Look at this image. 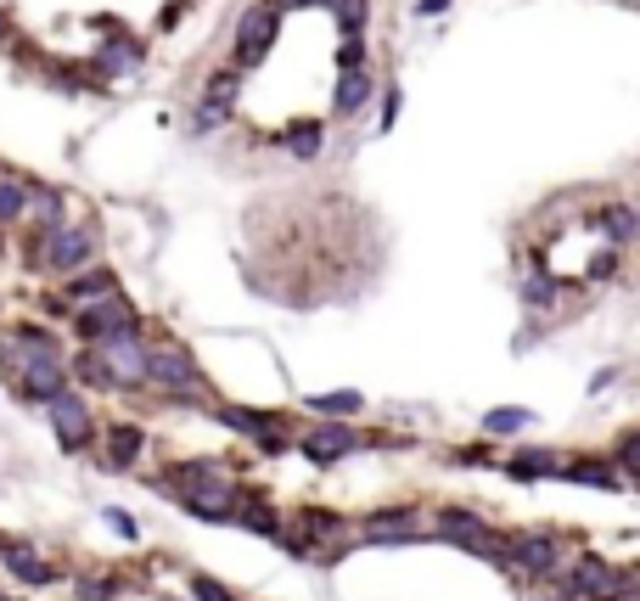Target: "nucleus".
Listing matches in <instances>:
<instances>
[{
	"instance_id": "nucleus-1",
	"label": "nucleus",
	"mask_w": 640,
	"mask_h": 601,
	"mask_svg": "<svg viewBox=\"0 0 640 601\" xmlns=\"http://www.w3.org/2000/svg\"><path fill=\"white\" fill-rule=\"evenodd\" d=\"M282 18H287V12L276 7V0H253V7L236 18V34H231V68H242V73L264 68V57L276 51Z\"/></svg>"
},
{
	"instance_id": "nucleus-2",
	"label": "nucleus",
	"mask_w": 640,
	"mask_h": 601,
	"mask_svg": "<svg viewBox=\"0 0 640 601\" xmlns=\"http://www.w3.org/2000/svg\"><path fill=\"white\" fill-rule=\"evenodd\" d=\"M96 247H102V236L90 225H57V231L40 236V265L57 271V276H73L84 265H96Z\"/></svg>"
},
{
	"instance_id": "nucleus-3",
	"label": "nucleus",
	"mask_w": 640,
	"mask_h": 601,
	"mask_svg": "<svg viewBox=\"0 0 640 601\" xmlns=\"http://www.w3.org/2000/svg\"><path fill=\"white\" fill-rule=\"evenodd\" d=\"M73 332H79V343H108L113 332H141L135 326V304L124 298V293H108V298H96V304H79L73 309Z\"/></svg>"
},
{
	"instance_id": "nucleus-4",
	"label": "nucleus",
	"mask_w": 640,
	"mask_h": 601,
	"mask_svg": "<svg viewBox=\"0 0 640 601\" xmlns=\"http://www.w3.org/2000/svg\"><path fill=\"white\" fill-rule=\"evenodd\" d=\"M500 562L517 568L522 579H557L568 557H562V546H557L551 534H517V540H506Z\"/></svg>"
},
{
	"instance_id": "nucleus-5",
	"label": "nucleus",
	"mask_w": 640,
	"mask_h": 601,
	"mask_svg": "<svg viewBox=\"0 0 640 601\" xmlns=\"http://www.w3.org/2000/svg\"><path fill=\"white\" fill-rule=\"evenodd\" d=\"M236 96H242V68H220V73H209L203 96H197V108H192V130H197V135L220 130V124L236 113Z\"/></svg>"
},
{
	"instance_id": "nucleus-6",
	"label": "nucleus",
	"mask_w": 640,
	"mask_h": 601,
	"mask_svg": "<svg viewBox=\"0 0 640 601\" xmlns=\"http://www.w3.org/2000/svg\"><path fill=\"white\" fill-rule=\"evenodd\" d=\"M146 383H158L163 394H197L203 388V371L186 349H174V343H163V349L146 355Z\"/></svg>"
},
{
	"instance_id": "nucleus-7",
	"label": "nucleus",
	"mask_w": 640,
	"mask_h": 601,
	"mask_svg": "<svg viewBox=\"0 0 640 601\" xmlns=\"http://www.w3.org/2000/svg\"><path fill=\"white\" fill-rule=\"evenodd\" d=\"M562 595L568 601H612L618 595V579L601 557H579L573 568H562Z\"/></svg>"
},
{
	"instance_id": "nucleus-8",
	"label": "nucleus",
	"mask_w": 640,
	"mask_h": 601,
	"mask_svg": "<svg viewBox=\"0 0 640 601\" xmlns=\"http://www.w3.org/2000/svg\"><path fill=\"white\" fill-rule=\"evenodd\" d=\"M102 349V360H108V371L119 377V383H146V343H141V332H113L108 343H96Z\"/></svg>"
},
{
	"instance_id": "nucleus-9",
	"label": "nucleus",
	"mask_w": 640,
	"mask_h": 601,
	"mask_svg": "<svg viewBox=\"0 0 640 601\" xmlns=\"http://www.w3.org/2000/svg\"><path fill=\"white\" fill-rule=\"evenodd\" d=\"M146 62V45L135 40V34H113L108 45H96V51H90V73H96V79H124V73H135Z\"/></svg>"
},
{
	"instance_id": "nucleus-10",
	"label": "nucleus",
	"mask_w": 640,
	"mask_h": 601,
	"mask_svg": "<svg viewBox=\"0 0 640 601\" xmlns=\"http://www.w3.org/2000/svg\"><path fill=\"white\" fill-rule=\"evenodd\" d=\"M45 410H51V427H57L62 450H84V439H90V410H84V399H79V394H57Z\"/></svg>"
},
{
	"instance_id": "nucleus-11",
	"label": "nucleus",
	"mask_w": 640,
	"mask_h": 601,
	"mask_svg": "<svg viewBox=\"0 0 640 601\" xmlns=\"http://www.w3.org/2000/svg\"><path fill=\"white\" fill-rule=\"evenodd\" d=\"M372 96H377L372 68H343V73H337V91H332V113H337V119H354V113L372 108Z\"/></svg>"
},
{
	"instance_id": "nucleus-12",
	"label": "nucleus",
	"mask_w": 640,
	"mask_h": 601,
	"mask_svg": "<svg viewBox=\"0 0 640 601\" xmlns=\"http://www.w3.org/2000/svg\"><path fill=\"white\" fill-rule=\"evenodd\" d=\"M180 495H186V506L197 511V518H209V523H231V518H236V495L225 489V478H203V483H186Z\"/></svg>"
},
{
	"instance_id": "nucleus-13",
	"label": "nucleus",
	"mask_w": 640,
	"mask_h": 601,
	"mask_svg": "<svg viewBox=\"0 0 640 601\" xmlns=\"http://www.w3.org/2000/svg\"><path fill=\"white\" fill-rule=\"evenodd\" d=\"M354 434L348 427H337V421H326V427H315V434L298 445L304 450V461H315V467H332V461H343V456H354Z\"/></svg>"
},
{
	"instance_id": "nucleus-14",
	"label": "nucleus",
	"mask_w": 640,
	"mask_h": 601,
	"mask_svg": "<svg viewBox=\"0 0 640 601\" xmlns=\"http://www.w3.org/2000/svg\"><path fill=\"white\" fill-rule=\"evenodd\" d=\"M590 231L607 236L612 247H629L640 236V214L629 203H601V208H590Z\"/></svg>"
},
{
	"instance_id": "nucleus-15",
	"label": "nucleus",
	"mask_w": 640,
	"mask_h": 601,
	"mask_svg": "<svg viewBox=\"0 0 640 601\" xmlns=\"http://www.w3.org/2000/svg\"><path fill=\"white\" fill-rule=\"evenodd\" d=\"M517 293H522V304L528 309H539V315H551V309H562V298H568V287L545 271V265H534L522 282H517Z\"/></svg>"
},
{
	"instance_id": "nucleus-16",
	"label": "nucleus",
	"mask_w": 640,
	"mask_h": 601,
	"mask_svg": "<svg viewBox=\"0 0 640 601\" xmlns=\"http://www.w3.org/2000/svg\"><path fill=\"white\" fill-rule=\"evenodd\" d=\"M108 293H119V276H113L108 265H84V271L68 276V304H73V309H79V304H96V298H108Z\"/></svg>"
},
{
	"instance_id": "nucleus-17",
	"label": "nucleus",
	"mask_w": 640,
	"mask_h": 601,
	"mask_svg": "<svg viewBox=\"0 0 640 601\" xmlns=\"http://www.w3.org/2000/svg\"><path fill=\"white\" fill-rule=\"evenodd\" d=\"M29 220H34L40 236L57 231V225H68V197L57 186H29Z\"/></svg>"
},
{
	"instance_id": "nucleus-18",
	"label": "nucleus",
	"mask_w": 640,
	"mask_h": 601,
	"mask_svg": "<svg viewBox=\"0 0 640 601\" xmlns=\"http://www.w3.org/2000/svg\"><path fill=\"white\" fill-rule=\"evenodd\" d=\"M511 478H562L568 472V456H551V450H522L506 461Z\"/></svg>"
},
{
	"instance_id": "nucleus-19",
	"label": "nucleus",
	"mask_w": 640,
	"mask_h": 601,
	"mask_svg": "<svg viewBox=\"0 0 640 601\" xmlns=\"http://www.w3.org/2000/svg\"><path fill=\"white\" fill-rule=\"evenodd\" d=\"M282 146H287L293 157H321V146H326V124H321V119H293V124L282 130Z\"/></svg>"
},
{
	"instance_id": "nucleus-20",
	"label": "nucleus",
	"mask_w": 640,
	"mask_h": 601,
	"mask_svg": "<svg viewBox=\"0 0 640 601\" xmlns=\"http://www.w3.org/2000/svg\"><path fill=\"white\" fill-rule=\"evenodd\" d=\"M562 478L590 483V489H612V483H618V467H612V461H601V456H573Z\"/></svg>"
},
{
	"instance_id": "nucleus-21",
	"label": "nucleus",
	"mask_w": 640,
	"mask_h": 601,
	"mask_svg": "<svg viewBox=\"0 0 640 601\" xmlns=\"http://www.w3.org/2000/svg\"><path fill=\"white\" fill-rule=\"evenodd\" d=\"M528 421H534V410H522V405H495V410L484 416V434H489V439H517Z\"/></svg>"
},
{
	"instance_id": "nucleus-22",
	"label": "nucleus",
	"mask_w": 640,
	"mask_h": 601,
	"mask_svg": "<svg viewBox=\"0 0 640 601\" xmlns=\"http://www.w3.org/2000/svg\"><path fill=\"white\" fill-rule=\"evenodd\" d=\"M0 562H7V568H12V573H18L23 584H34V590H40V584H51V562L29 557L23 546H7V551H0Z\"/></svg>"
},
{
	"instance_id": "nucleus-23",
	"label": "nucleus",
	"mask_w": 640,
	"mask_h": 601,
	"mask_svg": "<svg viewBox=\"0 0 640 601\" xmlns=\"http://www.w3.org/2000/svg\"><path fill=\"white\" fill-rule=\"evenodd\" d=\"M332 23H337L343 40H348V34H365V23H372V0H337Z\"/></svg>"
},
{
	"instance_id": "nucleus-24",
	"label": "nucleus",
	"mask_w": 640,
	"mask_h": 601,
	"mask_svg": "<svg viewBox=\"0 0 640 601\" xmlns=\"http://www.w3.org/2000/svg\"><path fill=\"white\" fill-rule=\"evenodd\" d=\"M141 456V434H135V427H113V434H108V467H130Z\"/></svg>"
},
{
	"instance_id": "nucleus-25",
	"label": "nucleus",
	"mask_w": 640,
	"mask_h": 601,
	"mask_svg": "<svg viewBox=\"0 0 640 601\" xmlns=\"http://www.w3.org/2000/svg\"><path fill=\"white\" fill-rule=\"evenodd\" d=\"M236 506H242V511H236V523H242V529H253V534H276V511H270L264 500L247 495V500H236Z\"/></svg>"
},
{
	"instance_id": "nucleus-26",
	"label": "nucleus",
	"mask_w": 640,
	"mask_h": 601,
	"mask_svg": "<svg viewBox=\"0 0 640 601\" xmlns=\"http://www.w3.org/2000/svg\"><path fill=\"white\" fill-rule=\"evenodd\" d=\"M365 399L354 394V388H343V394H315L309 399V410H321V416H348V410H359Z\"/></svg>"
},
{
	"instance_id": "nucleus-27",
	"label": "nucleus",
	"mask_w": 640,
	"mask_h": 601,
	"mask_svg": "<svg viewBox=\"0 0 640 601\" xmlns=\"http://www.w3.org/2000/svg\"><path fill=\"white\" fill-rule=\"evenodd\" d=\"M612 461H618V472H629V478L640 483V434H629V439L612 450Z\"/></svg>"
},
{
	"instance_id": "nucleus-28",
	"label": "nucleus",
	"mask_w": 640,
	"mask_h": 601,
	"mask_svg": "<svg viewBox=\"0 0 640 601\" xmlns=\"http://www.w3.org/2000/svg\"><path fill=\"white\" fill-rule=\"evenodd\" d=\"M343 68H365V34H348L343 45H337V73Z\"/></svg>"
},
{
	"instance_id": "nucleus-29",
	"label": "nucleus",
	"mask_w": 640,
	"mask_h": 601,
	"mask_svg": "<svg viewBox=\"0 0 640 601\" xmlns=\"http://www.w3.org/2000/svg\"><path fill=\"white\" fill-rule=\"evenodd\" d=\"M102 523H108L113 534H124V540H135V534H141V529H135V518H124V511H113V506L102 511Z\"/></svg>"
},
{
	"instance_id": "nucleus-30",
	"label": "nucleus",
	"mask_w": 640,
	"mask_h": 601,
	"mask_svg": "<svg viewBox=\"0 0 640 601\" xmlns=\"http://www.w3.org/2000/svg\"><path fill=\"white\" fill-rule=\"evenodd\" d=\"M113 595V579H79V601H108Z\"/></svg>"
},
{
	"instance_id": "nucleus-31",
	"label": "nucleus",
	"mask_w": 640,
	"mask_h": 601,
	"mask_svg": "<svg viewBox=\"0 0 640 601\" xmlns=\"http://www.w3.org/2000/svg\"><path fill=\"white\" fill-rule=\"evenodd\" d=\"M399 102H405V96H399V84H394V91L383 96V119H377V130H394V124H399Z\"/></svg>"
},
{
	"instance_id": "nucleus-32",
	"label": "nucleus",
	"mask_w": 640,
	"mask_h": 601,
	"mask_svg": "<svg viewBox=\"0 0 640 601\" xmlns=\"http://www.w3.org/2000/svg\"><path fill=\"white\" fill-rule=\"evenodd\" d=\"M192 590H197V601H231V590L214 584V579H192Z\"/></svg>"
},
{
	"instance_id": "nucleus-33",
	"label": "nucleus",
	"mask_w": 640,
	"mask_h": 601,
	"mask_svg": "<svg viewBox=\"0 0 640 601\" xmlns=\"http://www.w3.org/2000/svg\"><path fill=\"white\" fill-rule=\"evenodd\" d=\"M449 0H416V18H444Z\"/></svg>"
},
{
	"instance_id": "nucleus-34",
	"label": "nucleus",
	"mask_w": 640,
	"mask_h": 601,
	"mask_svg": "<svg viewBox=\"0 0 640 601\" xmlns=\"http://www.w3.org/2000/svg\"><path fill=\"white\" fill-rule=\"evenodd\" d=\"M276 7H282V12H309L315 0H276Z\"/></svg>"
},
{
	"instance_id": "nucleus-35",
	"label": "nucleus",
	"mask_w": 640,
	"mask_h": 601,
	"mask_svg": "<svg viewBox=\"0 0 640 601\" xmlns=\"http://www.w3.org/2000/svg\"><path fill=\"white\" fill-rule=\"evenodd\" d=\"M12 34V23H7V12H0V40H7Z\"/></svg>"
},
{
	"instance_id": "nucleus-36",
	"label": "nucleus",
	"mask_w": 640,
	"mask_h": 601,
	"mask_svg": "<svg viewBox=\"0 0 640 601\" xmlns=\"http://www.w3.org/2000/svg\"><path fill=\"white\" fill-rule=\"evenodd\" d=\"M315 7H321V12H332V7H337V0H315Z\"/></svg>"
}]
</instances>
